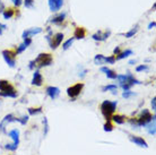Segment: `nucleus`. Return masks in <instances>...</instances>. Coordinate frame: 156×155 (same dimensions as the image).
<instances>
[{
    "label": "nucleus",
    "mask_w": 156,
    "mask_h": 155,
    "mask_svg": "<svg viewBox=\"0 0 156 155\" xmlns=\"http://www.w3.org/2000/svg\"><path fill=\"white\" fill-rule=\"evenodd\" d=\"M155 118H156L155 114L152 116V113L149 112L148 110L144 109V110L141 111L139 118H137V124H138V127H145V126H147L151 121L155 120Z\"/></svg>",
    "instance_id": "nucleus-3"
},
{
    "label": "nucleus",
    "mask_w": 156,
    "mask_h": 155,
    "mask_svg": "<svg viewBox=\"0 0 156 155\" xmlns=\"http://www.w3.org/2000/svg\"><path fill=\"white\" fill-rule=\"evenodd\" d=\"M129 122H130V124H131V126H133V127H138L136 118H131V119H129Z\"/></svg>",
    "instance_id": "nucleus-38"
},
{
    "label": "nucleus",
    "mask_w": 156,
    "mask_h": 155,
    "mask_svg": "<svg viewBox=\"0 0 156 155\" xmlns=\"http://www.w3.org/2000/svg\"><path fill=\"white\" fill-rule=\"evenodd\" d=\"M117 105H118L117 101H109V100H105V101L102 102L101 112H102V114L104 116V118H105L106 120H111V117L113 116L114 112H115Z\"/></svg>",
    "instance_id": "nucleus-2"
},
{
    "label": "nucleus",
    "mask_w": 156,
    "mask_h": 155,
    "mask_svg": "<svg viewBox=\"0 0 156 155\" xmlns=\"http://www.w3.org/2000/svg\"><path fill=\"white\" fill-rule=\"evenodd\" d=\"M155 25H156L155 22H151V23L148 24V30H152L153 27H155Z\"/></svg>",
    "instance_id": "nucleus-44"
},
{
    "label": "nucleus",
    "mask_w": 156,
    "mask_h": 155,
    "mask_svg": "<svg viewBox=\"0 0 156 155\" xmlns=\"http://www.w3.org/2000/svg\"><path fill=\"white\" fill-rule=\"evenodd\" d=\"M85 36H86L85 28H84V27H76L75 33H74V39L83 40V39H85Z\"/></svg>",
    "instance_id": "nucleus-15"
},
{
    "label": "nucleus",
    "mask_w": 156,
    "mask_h": 155,
    "mask_svg": "<svg viewBox=\"0 0 156 155\" xmlns=\"http://www.w3.org/2000/svg\"><path fill=\"white\" fill-rule=\"evenodd\" d=\"M25 50H26V47L24 45V43H20V45L16 48L15 52H16V54H20V53H22V52H24Z\"/></svg>",
    "instance_id": "nucleus-29"
},
{
    "label": "nucleus",
    "mask_w": 156,
    "mask_h": 155,
    "mask_svg": "<svg viewBox=\"0 0 156 155\" xmlns=\"http://www.w3.org/2000/svg\"><path fill=\"white\" fill-rule=\"evenodd\" d=\"M24 6L26 8H33L34 7V1L33 0H25L24 1Z\"/></svg>",
    "instance_id": "nucleus-35"
},
{
    "label": "nucleus",
    "mask_w": 156,
    "mask_h": 155,
    "mask_svg": "<svg viewBox=\"0 0 156 155\" xmlns=\"http://www.w3.org/2000/svg\"><path fill=\"white\" fill-rule=\"evenodd\" d=\"M14 121H17V122H18V118L14 117L12 114H7V116L2 119V121L0 122V130L2 132H6V129H5L6 126H7L8 124H10V122H14Z\"/></svg>",
    "instance_id": "nucleus-7"
},
{
    "label": "nucleus",
    "mask_w": 156,
    "mask_h": 155,
    "mask_svg": "<svg viewBox=\"0 0 156 155\" xmlns=\"http://www.w3.org/2000/svg\"><path fill=\"white\" fill-rule=\"evenodd\" d=\"M43 84V77L39 70H35L33 74V79H32V85L34 86H42Z\"/></svg>",
    "instance_id": "nucleus-14"
},
{
    "label": "nucleus",
    "mask_w": 156,
    "mask_h": 155,
    "mask_svg": "<svg viewBox=\"0 0 156 155\" xmlns=\"http://www.w3.org/2000/svg\"><path fill=\"white\" fill-rule=\"evenodd\" d=\"M52 62H53V58L50 53H40L34 60L30 61L28 68L31 70H33L34 68H37V70H39L40 68L51 66Z\"/></svg>",
    "instance_id": "nucleus-1"
},
{
    "label": "nucleus",
    "mask_w": 156,
    "mask_h": 155,
    "mask_svg": "<svg viewBox=\"0 0 156 155\" xmlns=\"http://www.w3.org/2000/svg\"><path fill=\"white\" fill-rule=\"evenodd\" d=\"M117 61L115 60V56H110V57H106V63H110V65H113L114 62Z\"/></svg>",
    "instance_id": "nucleus-36"
},
{
    "label": "nucleus",
    "mask_w": 156,
    "mask_h": 155,
    "mask_svg": "<svg viewBox=\"0 0 156 155\" xmlns=\"http://www.w3.org/2000/svg\"><path fill=\"white\" fill-rule=\"evenodd\" d=\"M102 71V73H105L106 77L110 78V79H115L117 78V73L114 71V70L110 69V68H108V67H101V69H100Z\"/></svg>",
    "instance_id": "nucleus-17"
},
{
    "label": "nucleus",
    "mask_w": 156,
    "mask_h": 155,
    "mask_svg": "<svg viewBox=\"0 0 156 155\" xmlns=\"http://www.w3.org/2000/svg\"><path fill=\"white\" fill-rule=\"evenodd\" d=\"M12 2H14L16 7H20V5L23 4V0H12Z\"/></svg>",
    "instance_id": "nucleus-39"
},
{
    "label": "nucleus",
    "mask_w": 156,
    "mask_h": 155,
    "mask_svg": "<svg viewBox=\"0 0 156 155\" xmlns=\"http://www.w3.org/2000/svg\"><path fill=\"white\" fill-rule=\"evenodd\" d=\"M42 32V28L41 27H33V28H28V30H25L23 32V35H22V38L24 39H28L30 36H34L36 34H40Z\"/></svg>",
    "instance_id": "nucleus-10"
},
{
    "label": "nucleus",
    "mask_w": 156,
    "mask_h": 155,
    "mask_svg": "<svg viewBox=\"0 0 156 155\" xmlns=\"http://www.w3.org/2000/svg\"><path fill=\"white\" fill-rule=\"evenodd\" d=\"M117 89H118V86L112 84V85L103 86V87H102V92H108V91H110V92H112V94L115 95V94H117Z\"/></svg>",
    "instance_id": "nucleus-23"
},
{
    "label": "nucleus",
    "mask_w": 156,
    "mask_h": 155,
    "mask_svg": "<svg viewBox=\"0 0 156 155\" xmlns=\"http://www.w3.org/2000/svg\"><path fill=\"white\" fill-rule=\"evenodd\" d=\"M145 127H147V130H148V132L151 134V135L155 136V120L151 121L147 126H145Z\"/></svg>",
    "instance_id": "nucleus-25"
},
{
    "label": "nucleus",
    "mask_w": 156,
    "mask_h": 155,
    "mask_svg": "<svg viewBox=\"0 0 156 155\" xmlns=\"http://www.w3.org/2000/svg\"><path fill=\"white\" fill-rule=\"evenodd\" d=\"M12 155H14V154H12Z\"/></svg>",
    "instance_id": "nucleus-47"
},
{
    "label": "nucleus",
    "mask_w": 156,
    "mask_h": 155,
    "mask_svg": "<svg viewBox=\"0 0 156 155\" xmlns=\"http://www.w3.org/2000/svg\"><path fill=\"white\" fill-rule=\"evenodd\" d=\"M62 40H63V34H62V33H57V34H55L53 36H51L50 41H49V45H50L51 49L55 50V49H57V48L61 44Z\"/></svg>",
    "instance_id": "nucleus-6"
},
{
    "label": "nucleus",
    "mask_w": 156,
    "mask_h": 155,
    "mask_svg": "<svg viewBox=\"0 0 156 155\" xmlns=\"http://www.w3.org/2000/svg\"><path fill=\"white\" fill-rule=\"evenodd\" d=\"M137 32H138V25H136V26L133 27V28H131V30H130L129 32H127V33L125 34V36L127 38V39H129V38H133V36L136 34Z\"/></svg>",
    "instance_id": "nucleus-26"
},
{
    "label": "nucleus",
    "mask_w": 156,
    "mask_h": 155,
    "mask_svg": "<svg viewBox=\"0 0 156 155\" xmlns=\"http://www.w3.org/2000/svg\"><path fill=\"white\" fill-rule=\"evenodd\" d=\"M129 138H130V140H131L133 143H135L136 145L140 146V147H144V148L148 147V145H147V143H146V140H145L143 137H139V136H129Z\"/></svg>",
    "instance_id": "nucleus-13"
},
{
    "label": "nucleus",
    "mask_w": 156,
    "mask_h": 155,
    "mask_svg": "<svg viewBox=\"0 0 156 155\" xmlns=\"http://www.w3.org/2000/svg\"><path fill=\"white\" fill-rule=\"evenodd\" d=\"M14 15H15V10L12 8H7L2 12V16H4L5 20H10Z\"/></svg>",
    "instance_id": "nucleus-21"
},
{
    "label": "nucleus",
    "mask_w": 156,
    "mask_h": 155,
    "mask_svg": "<svg viewBox=\"0 0 156 155\" xmlns=\"http://www.w3.org/2000/svg\"><path fill=\"white\" fill-rule=\"evenodd\" d=\"M47 95L49 97H51L52 100H55V99H58L59 95H60V89L58 87H55V86H49L47 87Z\"/></svg>",
    "instance_id": "nucleus-12"
},
{
    "label": "nucleus",
    "mask_w": 156,
    "mask_h": 155,
    "mask_svg": "<svg viewBox=\"0 0 156 155\" xmlns=\"http://www.w3.org/2000/svg\"><path fill=\"white\" fill-rule=\"evenodd\" d=\"M128 63H129V65H133V63H136V59H133V60H130Z\"/></svg>",
    "instance_id": "nucleus-45"
},
{
    "label": "nucleus",
    "mask_w": 156,
    "mask_h": 155,
    "mask_svg": "<svg viewBox=\"0 0 156 155\" xmlns=\"http://www.w3.org/2000/svg\"><path fill=\"white\" fill-rule=\"evenodd\" d=\"M23 43H24V45H25L26 48L30 47V45L32 44V39H31V38H28V39H24Z\"/></svg>",
    "instance_id": "nucleus-37"
},
{
    "label": "nucleus",
    "mask_w": 156,
    "mask_h": 155,
    "mask_svg": "<svg viewBox=\"0 0 156 155\" xmlns=\"http://www.w3.org/2000/svg\"><path fill=\"white\" fill-rule=\"evenodd\" d=\"M120 52H121V50H120V48H119V47L115 48V49H114V51H113L114 56H115V54H117V56H118V54L120 53Z\"/></svg>",
    "instance_id": "nucleus-43"
},
{
    "label": "nucleus",
    "mask_w": 156,
    "mask_h": 155,
    "mask_svg": "<svg viewBox=\"0 0 156 155\" xmlns=\"http://www.w3.org/2000/svg\"><path fill=\"white\" fill-rule=\"evenodd\" d=\"M15 87L6 79H0V92L7 93V92H15Z\"/></svg>",
    "instance_id": "nucleus-8"
},
{
    "label": "nucleus",
    "mask_w": 156,
    "mask_h": 155,
    "mask_svg": "<svg viewBox=\"0 0 156 155\" xmlns=\"http://www.w3.org/2000/svg\"><path fill=\"white\" fill-rule=\"evenodd\" d=\"M16 52L14 50H4L2 51V57L5 61L10 68H14L16 65Z\"/></svg>",
    "instance_id": "nucleus-5"
},
{
    "label": "nucleus",
    "mask_w": 156,
    "mask_h": 155,
    "mask_svg": "<svg viewBox=\"0 0 156 155\" xmlns=\"http://www.w3.org/2000/svg\"><path fill=\"white\" fill-rule=\"evenodd\" d=\"M145 70H148V66L147 65H140V66L136 67L137 73H140V71H145Z\"/></svg>",
    "instance_id": "nucleus-33"
},
{
    "label": "nucleus",
    "mask_w": 156,
    "mask_h": 155,
    "mask_svg": "<svg viewBox=\"0 0 156 155\" xmlns=\"http://www.w3.org/2000/svg\"><path fill=\"white\" fill-rule=\"evenodd\" d=\"M111 120H113L118 124H123L126 122V117L121 114H113L111 117Z\"/></svg>",
    "instance_id": "nucleus-19"
},
{
    "label": "nucleus",
    "mask_w": 156,
    "mask_h": 155,
    "mask_svg": "<svg viewBox=\"0 0 156 155\" xmlns=\"http://www.w3.org/2000/svg\"><path fill=\"white\" fill-rule=\"evenodd\" d=\"M8 135L9 137H12V140H14V144L15 145H20V130H17V129H12L10 132H8Z\"/></svg>",
    "instance_id": "nucleus-18"
},
{
    "label": "nucleus",
    "mask_w": 156,
    "mask_h": 155,
    "mask_svg": "<svg viewBox=\"0 0 156 155\" xmlns=\"http://www.w3.org/2000/svg\"><path fill=\"white\" fill-rule=\"evenodd\" d=\"M48 4H49V8H50L51 12L55 13L60 10L63 6V0H49Z\"/></svg>",
    "instance_id": "nucleus-9"
},
{
    "label": "nucleus",
    "mask_w": 156,
    "mask_h": 155,
    "mask_svg": "<svg viewBox=\"0 0 156 155\" xmlns=\"http://www.w3.org/2000/svg\"><path fill=\"white\" fill-rule=\"evenodd\" d=\"M110 35H111V31H98L95 34L92 35V39L95 40V41H105Z\"/></svg>",
    "instance_id": "nucleus-11"
},
{
    "label": "nucleus",
    "mask_w": 156,
    "mask_h": 155,
    "mask_svg": "<svg viewBox=\"0 0 156 155\" xmlns=\"http://www.w3.org/2000/svg\"><path fill=\"white\" fill-rule=\"evenodd\" d=\"M5 9H6V8H5L4 2H2V1L0 0V13H2V12H4V10H5Z\"/></svg>",
    "instance_id": "nucleus-42"
},
{
    "label": "nucleus",
    "mask_w": 156,
    "mask_h": 155,
    "mask_svg": "<svg viewBox=\"0 0 156 155\" xmlns=\"http://www.w3.org/2000/svg\"><path fill=\"white\" fill-rule=\"evenodd\" d=\"M6 28H7V26H6L5 24L0 23V35H2V32H4V30H6Z\"/></svg>",
    "instance_id": "nucleus-41"
},
{
    "label": "nucleus",
    "mask_w": 156,
    "mask_h": 155,
    "mask_svg": "<svg viewBox=\"0 0 156 155\" xmlns=\"http://www.w3.org/2000/svg\"><path fill=\"white\" fill-rule=\"evenodd\" d=\"M133 50H126L123 51V52H120V53L118 54V56H115V60H121V59H125L127 58V57H129V56H133Z\"/></svg>",
    "instance_id": "nucleus-22"
},
{
    "label": "nucleus",
    "mask_w": 156,
    "mask_h": 155,
    "mask_svg": "<svg viewBox=\"0 0 156 155\" xmlns=\"http://www.w3.org/2000/svg\"><path fill=\"white\" fill-rule=\"evenodd\" d=\"M28 118H30V117L28 116H23L22 117V118H18V122H20V124H27V121H28Z\"/></svg>",
    "instance_id": "nucleus-34"
},
{
    "label": "nucleus",
    "mask_w": 156,
    "mask_h": 155,
    "mask_svg": "<svg viewBox=\"0 0 156 155\" xmlns=\"http://www.w3.org/2000/svg\"><path fill=\"white\" fill-rule=\"evenodd\" d=\"M66 18V13H61V14H58V15L53 16L50 20V23L52 24H57V25H60L62 24V22Z\"/></svg>",
    "instance_id": "nucleus-16"
},
{
    "label": "nucleus",
    "mask_w": 156,
    "mask_h": 155,
    "mask_svg": "<svg viewBox=\"0 0 156 155\" xmlns=\"http://www.w3.org/2000/svg\"><path fill=\"white\" fill-rule=\"evenodd\" d=\"M74 38H71V39H68L66 41V42H63V44H62V49L65 51L66 50H68V49H69V48L71 47V45H73V43H74Z\"/></svg>",
    "instance_id": "nucleus-28"
},
{
    "label": "nucleus",
    "mask_w": 156,
    "mask_h": 155,
    "mask_svg": "<svg viewBox=\"0 0 156 155\" xmlns=\"http://www.w3.org/2000/svg\"><path fill=\"white\" fill-rule=\"evenodd\" d=\"M17 147H18V146H17V145H15L14 143L5 145V148H6V150H8V151H12V152L16 151V150H17Z\"/></svg>",
    "instance_id": "nucleus-31"
},
{
    "label": "nucleus",
    "mask_w": 156,
    "mask_h": 155,
    "mask_svg": "<svg viewBox=\"0 0 156 155\" xmlns=\"http://www.w3.org/2000/svg\"><path fill=\"white\" fill-rule=\"evenodd\" d=\"M152 108H153V111H155V110H156V97H153V100H152Z\"/></svg>",
    "instance_id": "nucleus-40"
},
{
    "label": "nucleus",
    "mask_w": 156,
    "mask_h": 155,
    "mask_svg": "<svg viewBox=\"0 0 156 155\" xmlns=\"http://www.w3.org/2000/svg\"><path fill=\"white\" fill-rule=\"evenodd\" d=\"M43 124H44V136H47L48 135V132H49V124H48V119L47 118H44L43 119Z\"/></svg>",
    "instance_id": "nucleus-32"
},
{
    "label": "nucleus",
    "mask_w": 156,
    "mask_h": 155,
    "mask_svg": "<svg viewBox=\"0 0 156 155\" xmlns=\"http://www.w3.org/2000/svg\"><path fill=\"white\" fill-rule=\"evenodd\" d=\"M42 108H28V114L30 116H37L40 113H42Z\"/></svg>",
    "instance_id": "nucleus-24"
},
{
    "label": "nucleus",
    "mask_w": 156,
    "mask_h": 155,
    "mask_svg": "<svg viewBox=\"0 0 156 155\" xmlns=\"http://www.w3.org/2000/svg\"><path fill=\"white\" fill-rule=\"evenodd\" d=\"M86 73H87V70H84V71H83V73H82V74H79V76H80V77H84V76H85V74H86Z\"/></svg>",
    "instance_id": "nucleus-46"
},
{
    "label": "nucleus",
    "mask_w": 156,
    "mask_h": 155,
    "mask_svg": "<svg viewBox=\"0 0 156 155\" xmlns=\"http://www.w3.org/2000/svg\"><path fill=\"white\" fill-rule=\"evenodd\" d=\"M94 63L95 65H104L106 63V57L103 54H96L95 58H94Z\"/></svg>",
    "instance_id": "nucleus-20"
},
{
    "label": "nucleus",
    "mask_w": 156,
    "mask_h": 155,
    "mask_svg": "<svg viewBox=\"0 0 156 155\" xmlns=\"http://www.w3.org/2000/svg\"><path fill=\"white\" fill-rule=\"evenodd\" d=\"M136 94L131 92V91H123V93H122V96L125 97V99H130V97L135 96Z\"/></svg>",
    "instance_id": "nucleus-30"
},
{
    "label": "nucleus",
    "mask_w": 156,
    "mask_h": 155,
    "mask_svg": "<svg viewBox=\"0 0 156 155\" xmlns=\"http://www.w3.org/2000/svg\"><path fill=\"white\" fill-rule=\"evenodd\" d=\"M83 88H84V84H83V83L75 84V85L68 87V89H67V95L70 97L71 101H75L76 97H77L78 95L80 94V92L83 91Z\"/></svg>",
    "instance_id": "nucleus-4"
},
{
    "label": "nucleus",
    "mask_w": 156,
    "mask_h": 155,
    "mask_svg": "<svg viewBox=\"0 0 156 155\" xmlns=\"http://www.w3.org/2000/svg\"><path fill=\"white\" fill-rule=\"evenodd\" d=\"M103 128H104V132H112L113 130V124H112V121L111 120H106V122L104 124L103 126Z\"/></svg>",
    "instance_id": "nucleus-27"
}]
</instances>
